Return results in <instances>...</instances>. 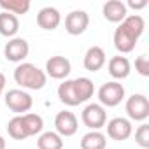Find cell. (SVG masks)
<instances>
[{
    "instance_id": "obj_1",
    "label": "cell",
    "mask_w": 149,
    "mask_h": 149,
    "mask_svg": "<svg viewBox=\"0 0 149 149\" xmlns=\"http://www.w3.org/2000/svg\"><path fill=\"white\" fill-rule=\"evenodd\" d=\"M144 28H146V21L140 14L126 16L114 32V47L121 54L132 53L135 49L140 35L144 33Z\"/></svg>"
},
{
    "instance_id": "obj_2",
    "label": "cell",
    "mask_w": 149,
    "mask_h": 149,
    "mask_svg": "<svg viewBox=\"0 0 149 149\" xmlns=\"http://www.w3.org/2000/svg\"><path fill=\"white\" fill-rule=\"evenodd\" d=\"M14 81L16 84H19L23 90H42L47 83V76L46 72L40 70L37 65L23 61L14 68Z\"/></svg>"
},
{
    "instance_id": "obj_3",
    "label": "cell",
    "mask_w": 149,
    "mask_h": 149,
    "mask_svg": "<svg viewBox=\"0 0 149 149\" xmlns=\"http://www.w3.org/2000/svg\"><path fill=\"white\" fill-rule=\"evenodd\" d=\"M98 100L102 107H116L125 100V88L118 81H109L100 86Z\"/></svg>"
},
{
    "instance_id": "obj_4",
    "label": "cell",
    "mask_w": 149,
    "mask_h": 149,
    "mask_svg": "<svg viewBox=\"0 0 149 149\" xmlns=\"http://www.w3.org/2000/svg\"><path fill=\"white\" fill-rule=\"evenodd\" d=\"M4 98H6V105L9 107V111L16 112L18 116H23V112H28L33 105L32 95L26 93L25 90H9Z\"/></svg>"
},
{
    "instance_id": "obj_5",
    "label": "cell",
    "mask_w": 149,
    "mask_h": 149,
    "mask_svg": "<svg viewBox=\"0 0 149 149\" xmlns=\"http://www.w3.org/2000/svg\"><path fill=\"white\" fill-rule=\"evenodd\" d=\"M126 114L132 121H146L149 118V100L142 93H133L126 98Z\"/></svg>"
},
{
    "instance_id": "obj_6",
    "label": "cell",
    "mask_w": 149,
    "mask_h": 149,
    "mask_svg": "<svg viewBox=\"0 0 149 149\" xmlns=\"http://www.w3.org/2000/svg\"><path fill=\"white\" fill-rule=\"evenodd\" d=\"M81 119H83L84 126H88L90 130H100V128L105 126V123H107L105 107H102L100 104H88V105L83 109Z\"/></svg>"
},
{
    "instance_id": "obj_7",
    "label": "cell",
    "mask_w": 149,
    "mask_h": 149,
    "mask_svg": "<svg viewBox=\"0 0 149 149\" xmlns=\"http://www.w3.org/2000/svg\"><path fill=\"white\" fill-rule=\"evenodd\" d=\"M54 128H56V133L60 137H72V135H76L77 128H79L76 114L70 112V111L58 112L56 118H54Z\"/></svg>"
},
{
    "instance_id": "obj_8",
    "label": "cell",
    "mask_w": 149,
    "mask_h": 149,
    "mask_svg": "<svg viewBox=\"0 0 149 149\" xmlns=\"http://www.w3.org/2000/svg\"><path fill=\"white\" fill-rule=\"evenodd\" d=\"M28 53H30V46L21 37H13L4 46V56L14 63H23V60L28 56Z\"/></svg>"
},
{
    "instance_id": "obj_9",
    "label": "cell",
    "mask_w": 149,
    "mask_h": 149,
    "mask_svg": "<svg viewBox=\"0 0 149 149\" xmlns=\"http://www.w3.org/2000/svg\"><path fill=\"white\" fill-rule=\"evenodd\" d=\"M90 26V16L86 11H72L65 18V30L70 35H81Z\"/></svg>"
},
{
    "instance_id": "obj_10",
    "label": "cell",
    "mask_w": 149,
    "mask_h": 149,
    "mask_svg": "<svg viewBox=\"0 0 149 149\" xmlns=\"http://www.w3.org/2000/svg\"><path fill=\"white\" fill-rule=\"evenodd\" d=\"M72 70L70 60L65 56H51L46 61V76L53 79H67Z\"/></svg>"
},
{
    "instance_id": "obj_11",
    "label": "cell",
    "mask_w": 149,
    "mask_h": 149,
    "mask_svg": "<svg viewBox=\"0 0 149 149\" xmlns=\"http://www.w3.org/2000/svg\"><path fill=\"white\" fill-rule=\"evenodd\" d=\"M133 133L132 121L126 118H112L107 123V135L112 140H126Z\"/></svg>"
},
{
    "instance_id": "obj_12",
    "label": "cell",
    "mask_w": 149,
    "mask_h": 149,
    "mask_svg": "<svg viewBox=\"0 0 149 149\" xmlns=\"http://www.w3.org/2000/svg\"><path fill=\"white\" fill-rule=\"evenodd\" d=\"M107 70L111 74V77H114L116 81H121V79H126L132 72V63L126 56H112L107 63Z\"/></svg>"
},
{
    "instance_id": "obj_13",
    "label": "cell",
    "mask_w": 149,
    "mask_h": 149,
    "mask_svg": "<svg viewBox=\"0 0 149 149\" xmlns=\"http://www.w3.org/2000/svg\"><path fill=\"white\" fill-rule=\"evenodd\" d=\"M61 23V14L58 9L54 7H44L39 11L37 14V25L42 28V30H47V32H53L60 26Z\"/></svg>"
},
{
    "instance_id": "obj_14",
    "label": "cell",
    "mask_w": 149,
    "mask_h": 149,
    "mask_svg": "<svg viewBox=\"0 0 149 149\" xmlns=\"http://www.w3.org/2000/svg\"><path fill=\"white\" fill-rule=\"evenodd\" d=\"M105 61H107V56H105V51H104L100 46H91V47L86 51L84 60H83L84 68H86L88 72H98V70L105 65Z\"/></svg>"
},
{
    "instance_id": "obj_15",
    "label": "cell",
    "mask_w": 149,
    "mask_h": 149,
    "mask_svg": "<svg viewBox=\"0 0 149 149\" xmlns=\"http://www.w3.org/2000/svg\"><path fill=\"white\" fill-rule=\"evenodd\" d=\"M102 13H104V18L111 23H121L128 16L126 4H123L121 0H109V2H105L102 7Z\"/></svg>"
},
{
    "instance_id": "obj_16",
    "label": "cell",
    "mask_w": 149,
    "mask_h": 149,
    "mask_svg": "<svg viewBox=\"0 0 149 149\" xmlns=\"http://www.w3.org/2000/svg\"><path fill=\"white\" fill-rule=\"evenodd\" d=\"M58 98L60 102H63L68 107H76L79 105V98L76 93V88H74V79H65L60 86H58Z\"/></svg>"
},
{
    "instance_id": "obj_17",
    "label": "cell",
    "mask_w": 149,
    "mask_h": 149,
    "mask_svg": "<svg viewBox=\"0 0 149 149\" xmlns=\"http://www.w3.org/2000/svg\"><path fill=\"white\" fill-rule=\"evenodd\" d=\"M19 30V19L18 16L14 14H9V13H0V35H4V37H16Z\"/></svg>"
},
{
    "instance_id": "obj_18",
    "label": "cell",
    "mask_w": 149,
    "mask_h": 149,
    "mask_svg": "<svg viewBox=\"0 0 149 149\" xmlns=\"http://www.w3.org/2000/svg\"><path fill=\"white\" fill-rule=\"evenodd\" d=\"M107 137L100 130H90L81 139V149H105Z\"/></svg>"
},
{
    "instance_id": "obj_19",
    "label": "cell",
    "mask_w": 149,
    "mask_h": 149,
    "mask_svg": "<svg viewBox=\"0 0 149 149\" xmlns=\"http://www.w3.org/2000/svg\"><path fill=\"white\" fill-rule=\"evenodd\" d=\"M74 88H76V93H77V98L79 102H88L93 93H95V84L90 77H77L74 79Z\"/></svg>"
},
{
    "instance_id": "obj_20",
    "label": "cell",
    "mask_w": 149,
    "mask_h": 149,
    "mask_svg": "<svg viewBox=\"0 0 149 149\" xmlns=\"http://www.w3.org/2000/svg\"><path fill=\"white\" fill-rule=\"evenodd\" d=\"M39 149H63V137L56 132H42L37 139Z\"/></svg>"
},
{
    "instance_id": "obj_21",
    "label": "cell",
    "mask_w": 149,
    "mask_h": 149,
    "mask_svg": "<svg viewBox=\"0 0 149 149\" xmlns=\"http://www.w3.org/2000/svg\"><path fill=\"white\" fill-rule=\"evenodd\" d=\"M30 0H0V7L9 14H26L30 11Z\"/></svg>"
},
{
    "instance_id": "obj_22",
    "label": "cell",
    "mask_w": 149,
    "mask_h": 149,
    "mask_svg": "<svg viewBox=\"0 0 149 149\" xmlns=\"http://www.w3.org/2000/svg\"><path fill=\"white\" fill-rule=\"evenodd\" d=\"M7 133L14 140H25V139H28V132H26V126H25L21 116H14L7 123Z\"/></svg>"
},
{
    "instance_id": "obj_23",
    "label": "cell",
    "mask_w": 149,
    "mask_h": 149,
    "mask_svg": "<svg viewBox=\"0 0 149 149\" xmlns=\"http://www.w3.org/2000/svg\"><path fill=\"white\" fill-rule=\"evenodd\" d=\"M23 118V123L26 126V132H28V137H33L37 133H42V128H44V119L42 116L39 114H33V112H26L21 116Z\"/></svg>"
},
{
    "instance_id": "obj_24",
    "label": "cell",
    "mask_w": 149,
    "mask_h": 149,
    "mask_svg": "<svg viewBox=\"0 0 149 149\" xmlns=\"http://www.w3.org/2000/svg\"><path fill=\"white\" fill-rule=\"evenodd\" d=\"M135 142H137L142 149H149V125L142 123V125L135 130Z\"/></svg>"
},
{
    "instance_id": "obj_25",
    "label": "cell",
    "mask_w": 149,
    "mask_h": 149,
    "mask_svg": "<svg viewBox=\"0 0 149 149\" xmlns=\"http://www.w3.org/2000/svg\"><path fill=\"white\" fill-rule=\"evenodd\" d=\"M135 70L142 77H149V56L147 54H140L135 60Z\"/></svg>"
},
{
    "instance_id": "obj_26",
    "label": "cell",
    "mask_w": 149,
    "mask_h": 149,
    "mask_svg": "<svg viewBox=\"0 0 149 149\" xmlns=\"http://www.w3.org/2000/svg\"><path fill=\"white\" fill-rule=\"evenodd\" d=\"M126 7H132V9H135V11H140V9H144V7H147V0H139V2L130 0Z\"/></svg>"
},
{
    "instance_id": "obj_27",
    "label": "cell",
    "mask_w": 149,
    "mask_h": 149,
    "mask_svg": "<svg viewBox=\"0 0 149 149\" xmlns=\"http://www.w3.org/2000/svg\"><path fill=\"white\" fill-rule=\"evenodd\" d=\"M6 76H4V74L2 72H0V97H2V93H4V90H6Z\"/></svg>"
},
{
    "instance_id": "obj_28",
    "label": "cell",
    "mask_w": 149,
    "mask_h": 149,
    "mask_svg": "<svg viewBox=\"0 0 149 149\" xmlns=\"http://www.w3.org/2000/svg\"><path fill=\"white\" fill-rule=\"evenodd\" d=\"M6 146H7V142H6V139L0 135V149H6Z\"/></svg>"
}]
</instances>
